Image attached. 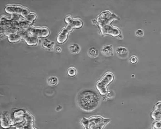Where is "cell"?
Masks as SVG:
<instances>
[{"label": "cell", "mask_w": 161, "mask_h": 129, "mask_svg": "<svg viewBox=\"0 0 161 129\" xmlns=\"http://www.w3.org/2000/svg\"><path fill=\"white\" fill-rule=\"evenodd\" d=\"M78 106L81 110L90 112L98 107L100 101L98 93L91 89H85L78 93L76 98Z\"/></svg>", "instance_id": "6da1fadb"}, {"label": "cell", "mask_w": 161, "mask_h": 129, "mask_svg": "<svg viewBox=\"0 0 161 129\" xmlns=\"http://www.w3.org/2000/svg\"><path fill=\"white\" fill-rule=\"evenodd\" d=\"M109 119H104L101 117H93L89 119L83 118L82 121L86 129H102L109 122Z\"/></svg>", "instance_id": "7a4b0ae2"}, {"label": "cell", "mask_w": 161, "mask_h": 129, "mask_svg": "<svg viewBox=\"0 0 161 129\" xmlns=\"http://www.w3.org/2000/svg\"><path fill=\"white\" fill-rule=\"evenodd\" d=\"M114 79L113 74L111 73L108 72L97 83L96 88L101 95L104 96L107 94V86L113 82Z\"/></svg>", "instance_id": "3957f363"}, {"label": "cell", "mask_w": 161, "mask_h": 129, "mask_svg": "<svg viewBox=\"0 0 161 129\" xmlns=\"http://www.w3.org/2000/svg\"><path fill=\"white\" fill-rule=\"evenodd\" d=\"M5 10L8 13L12 14H20L24 17L30 14L27 9L19 6L8 5L5 8Z\"/></svg>", "instance_id": "277c9868"}, {"label": "cell", "mask_w": 161, "mask_h": 129, "mask_svg": "<svg viewBox=\"0 0 161 129\" xmlns=\"http://www.w3.org/2000/svg\"><path fill=\"white\" fill-rule=\"evenodd\" d=\"M18 34L21 36V38L24 40L27 45L33 46L37 45L38 43V38L30 35L29 31L27 30H19Z\"/></svg>", "instance_id": "5b68a950"}, {"label": "cell", "mask_w": 161, "mask_h": 129, "mask_svg": "<svg viewBox=\"0 0 161 129\" xmlns=\"http://www.w3.org/2000/svg\"><path fill=\"white\" fill-rule=\"evenodd\" d=\"M27 31L32 35L36 37H46L50 34V31L46 28H39L32 27L29 28Z\"/></svg>", "instance_id": "8992f818"}, {"label": "cell", "mask_w": 161, "mask_h": 129, "mask_svg": "<svg viewBox=\"0 0 161 129\" xmlns=\"http://www.w3.org/2000/svg\"><path fill=\"white\" fill-rule=\"evenodd\" d=\"M70 29L67 26L66 28L62 29L61 32L58 35L57 38V41L59 43L64 42L67 38V35Z\"/></svg>", "instance_id": "52a82bcc"}, {"label": "cell", "mask_w": 161, "mask_h": 129, "mask_svg": "<svg viewBox=\"0 0 161 129\" xmlns=\"http://www.w3.org/2000/svg\"><path fill=\"white\" fill-rule=\"evenodd\" d=\"M116 51L118 56L121 58H125L128 56V50L125 47L121 46L118 47L116 49Z\"/></svg>", "instance_id": "ba28073f"}, {"label": "cell", "mask_w": 161, "mask_h": 129, "mask_svg": "<svg viewBox=\"0 0 161 129\" xmlns=\"http://www.w3.org/2000/svg\"><path fill=\"white\" fill-rule=\"evenodd\" d=\"M55 45V42H54L50 41L47 39H44L42 44L43 47L50 51L54 50Z\"/></svg>", "instance_id": "9c48e42d"}, {"label": "cell", "mask_w": 161, "mask_h": 129, "mask_svg": "<svg viewBox=\"0 0 161 129\" xmlns=\"http://www.w3.org/2000/svg\"><path fill=\"white\" fill-rule=\"evenodd\" d=\"M19 30V29L16 26H13L5 30L4 34L9 36L11 34H17L18 33Z\"/></svg>", "instance_id": "30bf717a"}, {"label": "cell", "mask_w": 161, "mask_h": 129, "mask_svg": "<svg viewBox=\"0 0 161 129\" xmlns=\"http://www.w3.org/2000/svg\"><path fill=\"white\" fill-rule=\"evenodd\" d=\"M102 54L107 56L113 55V48L110 45H106L102 49Z\"/></svg>", "instance_id": "8fae6325"}, {"label": "cell", "mask_w": 161, "mask_h": 129, "mask_svg": "<svg viewBox=\"0 0 161 129\" xmlns=\"http://www.w3.org/2000/svg\"><path fill=\"white\" fill-rule=\"evenodd\" d=\"M69 50L72 53L76 54L78 53L80 50V47L77 44H72L69 46Z\"/></svg>", "instance_id": "7c38bea8"}, {"label": "cell", "mask_w": 161, "mask_h": 129, "mask_svg": "<svg viewBox=\"0 0 161 129\" xmlns=\"http://www.w3.org/2000/svg\"><path fill=\"white\" fill-rule=\"evenodd\" d=\"M21 37L19 35L17 34H11L8 36V39L9 42L11 43L18 42L20 40Z\"/></svg>", "instance_id": "4fadbf2b"}, {"label": "cell", "mask_w": 161, "mask_h": 129, "mask_svg": "<svg viewBox=\"0 0 161 129\" xmlns=\"http://www.w3.org/2000/svg\"><path fill=\"white\" fill-rule=\"evenodd\" d=\"M58 78L54 76H51L48 78L47 79V83L48 84L51 86H54L58 84Z\"/></svg>", "instance_id": "5bb4252c"}, {"label": "cell", "mask_w": 161, "mask_h": 129, "mask_svg": "<svg viewBox=\"0 0 161 129\" xmlns=\"http://www.w3.org/2000/svg\"><path fill=\"white\" fill-rule=\"evenodd\" d=\"M88 54L90 57L92 58H95L98 55V50L94 47H91L88 50Z\"/></svg>", "instance_id": "9a60e30c"}, {"label": "cell", "mask_w": 161, "mask_h": 129, "mask_svg": "<svg viewBox=\"0 0 161 129\" xmlns=\"http://www.w3.org/2000/svg\"><path fill=\"white\" fill-rule=\"evenodd\" d=\"M25 19L30 24L32 23L33 21L36 18V16L34 13L29 14L24 17Z\"/></svg>", "instance_id": "2e32d148"}, {"label": "cell", "mask_w": 161, "mask_h": 129, "mask_svg": "<svg viewBox=\"0 0 161 129\" xmlns=\"http://www.w3.org/2000/svg\"><path fill=\"white\" fill-rule=\"evenodd\" d=\"M14 21L12 20L11 18L9 19L4 16L1 17V23H6L12 25L13 26V23Z\"/></svg>", "instance_id": "e0dca14e"}, {"label": "cell", "mask_w": 161, "mask_h": 129, "mask_svg": "<svg viewBox=\"0 0 161 129\" xmlns=\"http://www.w3.org/2000/svg\"><path fill=\"white\" fill-rule=\"evenodd\" d=\"M67 74L70 77H73L76 75L77 70L75 68L73 67H70L68 69Z\"/></svg>", "instance_id": "ac0fdd59"}, {"label": "cell", "mask_w": 161, "mask_h": 129, "mask_svg": "<svg viewBox=\"0 0 161 129\" xmlns=\"http://www.w3.org/2000/svg\"><path fill=\"white\" fill-rule=\"evenodd\" d=\"M11 18L13 21L17 22H19L21 20L19 15L17 14H12Z\"/></svg>", "instance_id": "d6986e66"}, {"label": "cell", "mask_w": 161, "mask_h": 129, "mask_svg": "<svg viewBox=\"0 0 161 129\" xmlns=\"http://www.w3.org/2000/svg\"><path fill=\"white\" fill-rule=\"evenodd\" d=\"M130 62L132 64L136 63L138 61V58L135 56H133L130 58Z\"/></svg>", "instance_id": "ffe728a7"}, {"label": "cell", "mask_w": 161, "mask_h": 129, "mask_svg": "<svg viewBox=\"0 0 161 129\" xmlns=\"http://www.w3.org/2000/svg\"><path fill=\"white\" fill-rule=\"evenodd\" d=\"M136 35L138 37H141L143 36L144 32L143 30L139 29L136 32Z\"/></svg>", "instance_id": "44dd1931"}, {"label": "cell", "mask_w": 161, "mask_h": 129, "mask_svg": "<svg viewBox=\"0 0 161 129\" xmlns=\"http://www.w3.org/2000/svg\"><path fill=\"white\" fill-rule=\"evenodd\" d=\"M56 51L58 53L61 52V48L59 47V46H58V47H57L56 48Z\"/></svg>", "instance_id": "7402d4cb"}, {"label": "cell", "mask_w": 161, "mask_h": 129, "mask_svg": "<svg viewBox=\"0 0 161 129\" xmlns=\"http://www.w3.org/2000/svg\"></svg>", "instance_id": "603a6c76"}]
</instances>
